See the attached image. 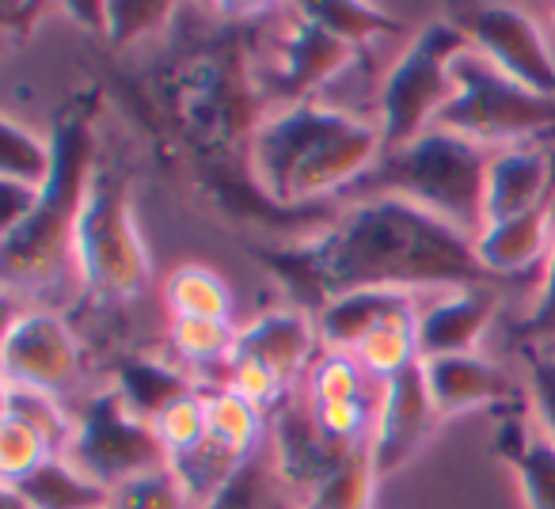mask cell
<instances>
[{"mask_svg":"<svg viewBox=\"0 0 555 509\" xmlns=\"http://www.w3.org/2000/svg\"><path fill=\"white\" fill-rule=\"evenodd\" d=\"M297 297L320 304L358 289H472L483 286L476 239L396 194L358 201L301 251L270 255Z\"/></svg>","mask_w":555,"mask_h":509,"instance_id":"1","label":"cell"},{"mask_svg":"<svg viewBox=\"0 0 555 509\" xmlns=\"http://www.w3.org/2000/svg\"><path fill=\"white\" fill-rule=\"evenodd\" d=\"M380 153L385 138L377 126L320 103H294L255 133L251 164L278 201H309L362 183Z\"/></svg>","mask_w":555,"mask_h":509,"instance_id":"2","label":"cell"},{"mask_svg":"<svg viewBox=\"0 0 555 509\" xmlns=\"http://www.w3.org/2000/svg\"><path fill=\"white\" fill-rule=\"evenodd\" d=\"M95 138L80 118H69L54 133V175L42 186L39 206L9 236H0V271L9 289L54 286L77 266V221L95 175Z\"/></svg>","mask_w":555,"mask_h":509,"instance_id":"3","label":"cell"},{"mask_svg":"<svg viewBox=\"0 0 555 509\" xmlns=\"http://www.w3.org/2000/svg\"><path fill=\"white\" fill-rule=\"evenodd\" d=\"M487 168H491V156L483 145L434 126L411 145L385 148L358 186L365 191V198L396 194L415 201L426 213L441 217L476 239L483 232Z\"/></svg>","mask_w":555,"mask_h":509,"instance_id":"4","label":"cell"},{"mask_svg":"<svg viewBox=\"0 0 555 509\" xmlns=\"http://www.w3.org/2000/svg\"><path fill=\"white\" fill-rule=\"evenodd\" d=\"M468 50L453 19H434L411 39L396 69L380 88V138L385 148H403L434 130L446 103L453 100V62Z\"/></svg>","mask_w":555,"mask_h":509,"instance_id":"5","label":"cell"},{"mask_svg":"<svg viewBox=\"0 0 555 509\" xmlns=\"http://www.w3.org/2000/svg\"><path fill=\"white\" fill-rule=\"evenodd\" d=\"M434 126L461 133L483 148L509 145L555 126V100L529 92L468 47L453 62V100Z\"/></svg>","mask_w":555,"mask_h":509,"instance_id":"6","label":"cell"},{"mask_svg":"<svg viewBox=\"0 0 555 509\" xmlns=\"http://www.w3.org/2000/svg\"><path fill=\"white\" fill-rule=\"evenodd\" d=\"M77 271L100 297H138L149 282V251L133 221L130 191L111 171H95L77 221Z\"/></svg>","mask_w":555,"mask_h":509,"instance_id":"7","label":"cell"},{"mask_svg":"<svg viewBox=\"0 0 555 509\" xmlns=\"http://www.w3.org/2000/svg\"><path fill=\"white\" fill-rule=\"evenodd\" d=\"M65 460L100 486L115 491V486L130 483L149 471H160L171 464V453L164 441L156 438L153 422L138 418L122 403L118 392H100L85 403L77 418V433L73 445L65 448Z\"/></svg>","mask_w":555,"mask_h":509,"instance_id":"8","label":"cell"},{"mask_svg":"<svg viewBox=\"0 0 555 509\" xmlns=\"http://www.w3.org/2000/svg\"><path fill=\"white\" fill-rule=\"evenodd\" d=\"M453 24L461 27L479 57L499 65L529 92L555 100V57L532 16H525L521 9H506V4H479V9L456 12Z\"/></svg>","mask_w":555,"mask_h":509,"instance_id":"9","label":"cell"},{"mask_svg":"<svg viewBox=\"0 0 555 509\" xmlns=\"http://www.w3.org/2000/svg\"><path fill=\"white\" fill-rule=\"evenodd\" d=\"M80 380V350L54 312H27L4 335V384L62 395Z\"/></svg>","mask_w":555,"mask_h":509,"instance_id":"10","label":"cell"},{"mask_svg":"<svg viewBox=\"0 0 555 509\" xmlns=\"http://www.w3.org/2000/svg\"><path fill=\"white\" fill-rule=\"evenodd\" d=\"M438 418L441 415L430 400V388H426L423 362L403 369L400 377L385 380L377 430H373V445H370V464L377 471V479L400 471L423 448V441L430 438Z\"/></svg>","mask_w":555,"mask_h":509,"instance_id":"11","label":"cell"},{"mask_svg":"<svg viewBox=\"0 0 555 509\" xmlns=\"http://www.w3.org/2000/svg\"><path fill=\"white\" fill-rule=\"evenodd\" d=\"M494 316V293L483 286L456 289L418 312V362L472 354Z\"/></svg>","mask_w":555,"mask_h":509,"instance_id":"12","label":"cell"},{"mask_svg":"<svg viewBox=\"0 0 555 509\" xmlns=\"http://www.w3.org/2000/svg\"><path fill=\"white\" fill-rule=\"evenodd\" d=\"M415 309V297L403 289H358L327 301L317 312V335L332 354H354L380 324L396 316H408Z\"/></svg>","mask_w":555,"mask_h":509,"instance_id":"13","label":"cell"},{"mask_svg":"<svg viewBox=\"0 0 555 509\" xmlns=\"http://www.w3.org/2000/svg\"><path fill=\"white\" fill-rule=\"evenodd\" d=\"M547 179H552V160L537 148H502L491 156L483 191V229L494 221H509L547 201Z\"/></svg>","mask_w":555,"mask_h":509,"instance_id":"14","label":"cell"},{"mask_svg":"<svg viewBox=\"0 0 555 509\" xmlns=\"http://www.w3.org/2000/svg\"><path fill=\"white\" fill-rule=\"evenodd\" d=\"M354 445H339L317 426V418H301L297 410H286L278 418V464L289 483L317 491L324 486L343 464L354 456Z\"/></svg>","mask_w":555,"mask_h":509,"instance_id":"15","label":"cell"},{"mask_svg":"<svg viewBox=\"0 0 555 509\" xmlns=\"http://www.w3.org/2000/svg\"><path fill=\"white\" fill-rule=\"evenodd\" d=\"M552 251V198L509 221L487 224L476 236V259L491 274H521Z\"/></svg>","mask_w":555,"mask_h":509,"instance_id":"16","label":"cell"},{"mask_svg":"<svg viewBox=\"0 0 555 509\" xmlns=\"http://www.w3.org/2000/svg\"><path fill=\"white\" fill-rule=\"evenodd\" d=\"M312 335H317V324L305 312H267V316H259L251 327H244L236 335V350L232 354L255 357L282 384H289L305 369V362H309Z\"/></svg>","mask_w":555,"mask_h":509,"instance_id":"17","label":"cell"},{"mask_svg":"<svg viewBox=\"0 0 555 509\" xmlns=\"http://www.w3.org/2000/svg\"><path fill=\"white\" fill-rule=\"evenodd\" d=\"M423 377L441 418L464 415V410L479 407V403H491L509 392L506 373L476 354L430 357V362H423Z\"/></svg>","mask_w":555,"mask_h":509,"instance_id":"18","label":"cell"},{"mask_svg":"<svg viewBox=\"0 0 555 509\" xmlns=\"http://www.w3.org/2000/svg\"><path fill=\"white\" fill-rule=\"evenodd\" d=\"M347 62H350V47H343L324 27H317L309 16H301V24L294 27V39L282 50V84H286L289 95H297L305 88L324 84Z\"/></svg>","mask_w":555,"mask_h":509,"instance_id":"19","label":"cell"},{"mask_svg":"<svg viewBox=\"0 0 555 509\" xmlns=\"http://www.w3.org/2000/svg\"><path fill=\"white\" fill-rule=\"evenodd\" d=\"M35 509H107L111 491L73 468L65 456H50L24 483H12Z\"/></svg>","mask_w":555,"mask_h":509,"instance_id":"20","label":"cell"},{"mask_svg":"<svg viewBox=\"0 0 555 509\" xmlns=\"http://www.w3.org/2000/svg\"><path fill=\"white\" fill-rule=\"evenodd\" d=\"M244 464H247V453H240V448L224 445V441H217V438H206L202 445L171 456L168 468H171V475L179 479V486L186 491V498L198 509H206L209 501L240 475Z\"/></svg>","mask_w":555,"mask_h":509,"instance_id":"21","label":"cell"},{"mask_svg":"<svg viewBox=\"0 0 555 509\" xmlns=\"http://www.w3.org/2000/svg\"><path fill=\"white\" fill-rule=\"evenodd\" d=\"M115 392L122 395V403L138 418L156 422V415H164V410H168L176 400H183V395H194V388L186 384L183 373L168 369V365L130 357V362L122 365V373H118Z\"/></svg>","mask_w":555,"mask_h":509,"instance_id":"22","label":"cell"},{"mask_svg":"<svg viewBox=\"0 0 555 509\" xmlns=\"http://www.w3.org/2000/svg\"><path fill=\"white\" fill-rule=\"evenodd\" d=\"M350 357L362 365V373H373L380 380H392L403 369L418 365V312L380 324Z\"/></svg>","mask_w":555,"mask_h":509,"instance_id":"23","label":"cell"},{"mask_svg":"<svg viewBox=\"0 0 555 509\" xmlns=\"http://www.w3.org/2000/svg\"><path fill=\"white\" fill-rule=\"evenodd\" d=\"M164 301L171 304V319H221L229 324L232 297L229 286L206 266H179L164 286Z\"/></svg>","mask_w":555,"mask_h":509,"instance_id":"24","label":"cell"},{"mask_svg":"<svg viewBox=\"0 0 555 509\" xmlns=\"http://www.w3.org/2000/svg\"><path fill=\"white\" fill-rule=\"evenodd\" d=\"M4 418L31 426L54 456H65V448L73 445V433H77V422L65 415L62 400L50 392H39V388L4 384Z\"/></svg>","mask_w":555,"mask_h":509,"instance_id":"25","label":"cell"},{"mask_svg":"<svg viewBox=\"0 0 555 509\" xmlns=\"http://www.w3.org/2000/svg\"><path fill=\"white\" fill-rule=\"evenodd\" d=\"M50 175H54V145L24 130L16 118H4L0 122V179H16V183L42 191Z\"/></svg>","mask_w":555,"mask_h":509,"instance_id":"26","label":"cell"},{"mask_svg":"<svg viewBox=\"0 0 555 509\" xmlns=\"http://www.w3.org/2000/svg\"><path fill=\"white\" fill-rule=\"evenodd\" d=\"M301 16H309L312 24L324 27L332 39H339L350 50L370 39H380V35H388L396 27V19L373 9V4H339V0L335 4H305Z\"/></svg>","mask_w":555,"mask_h":509,"instance_id":"27","label":"cell"},{"mask_svg":"<svg viewBox=\"0 0 555 509\" xmlns=\"http://www.w3.org/2000/svg\"><path fill=\"white\" fill-rule=\"evenodd\" d=\"M206 418H209V438L224 441V445L251 456L255 441H259V433H262V415L251 400H244V395L224 384L206 395Z\"/></svg>","mask_w":555,"mask_h":509,"instance_id":"28","label":"cell"},{"mask_svg":"<svg viewBox=\"0 0 555 509\" xmlns=\"http://www.w3.org/2000/svg\"><path fill=\"white\" fill-rule=\"evenodd\" d=\"M517 479L529 509H555V441L547 433H532L514 448Z\"/></svg>","mask_w":555,"mask_h":509,"instance_id":"29","label":"cell"},{"mask_svg":"<svg viewBox=\"0 0 555 509\" xmlns=\"http://www.w3.org/2000/svg\"><path fill=\"white\" fill-rule=\"evenodd\" d=\"M373 483H377V471L370 464V453H354L324 486L309 494L305 509H370Z\"/></svg>","mask_w":555,"mask_h":509,"instance_id":"30","label":"cell"},{"mask_svg":"<svg viewBox=\"0 0 555 509\" xmlns=\"http://www.w3.org/2000/svg\"><path fill=\"white\" fill-rule=\"evenodd\" d=\"M236 335L221 319H171V347L179 350L183 362L209 365V362H229L232 350H236Z\"/></svg>","mask_w":555,"mask_h":509,"instance_id":"31","label":"cell"},{"mask_svg":"<svg viewBox=\"0 0 555 509\" xmlns=\"http://www.w3.org/2000/svg\"><path fill=\"white\" fill-rule=\"evenodd\" d=\"M107 509H198V506L186 498V491L171 475V468H160L115 486Z\"/></svg>","mask_w":555,"mask_h":509,"instance_id":"32","label":"cell"},{"mask_svg":"<svg viewBox=\"0 0 555 509\" xmlns=\"http://www.w3.org/2000/svg\"><path fill=\"white\" fill-rule=\"evenodd\" d=\"M50 445L31 430V426L16 422V418H4L0 422V475H4V486L24 483L35 468L50 460Z\"/></svg>","mask_w":555,"mask_h":509,"instance_id":"33","label":"cell"},{"mask_svg":"<svg viewBox=\"0 0 555 509\" xmlns=\"http://www.w3.org/2000/svg\"><path fill=\"white\" fill-rule=\"evenodd\" d=\"M156 438L164 441L171 456L186 453V448L202 445L209 438V418H206V395H183V400L171 403L164 415H156L153 422Z\"/></svg>","mask_w":555,"mask_h":509,"instance_id":"34","label":"cell"},{"mask_svg":"<svg viewBox=\"0 0 555 509\" xmlns=\"http://www.w3.org/2000/svg\"><path fill=\"white\" fill-rule=\"evenodd\" d=\"M362 400V365L350 354H332L312 369V407L320 403H350Z\"/></svg>","mask_w":555,"mask_h":509,"instance_id":"35","label":"cell"},{"mask_svg":"<svg viewBox=\"0 0 555 509\" xmlns=\"http://www.w3.org/2000/svg\"><path fill=\"white\" fill-rule=\"evenodd\" d=\"M224 365H229V388L232 392H240L244 400H251L259 410L270 407V403H278V395L286 392V384H282V380H278L262 362H255V357L232 354Z\"/></svg>","mask_w":555,"mask_h":509,"instance_id":"36","label":"cell"},{"mask_svg":"<svg viewBox=\"0 0 555 509\" xmlns=\"http://www.w3.org/2000/svg\"><path fill=\"white\" fill-rule=\"evenodd\" d=\"M312 418H317L320 430H324L332 441H339V445H358V438H362V430H365L362 400L320 403V407H312Z\"/></svg>","mask_w":555,"mask_h":509,"instance_id":"37","label":"cell"},{"mask_svg":"<svg viewBox=\"0 0 555 509\" xmlns=\"http://www.w3.org/2000/svg\"><path fill=\"white\" fill-rule=\"evenodd\" d=\"M521 335L540 339L544 347L555 342V198H552V251H547V278L537 297V309H532L529 319L521 324Z\"/></svg>","mask_w":555,"mask_h":509,"instance_id":"38","label":"cell"},{"mask_svg":"<svg viewBox=\"0 0 555 509\" xmlns=\"http://www.w3.org/2000/svg\"><path fill=\"white\" fill-rule=\"evenodd\" d=\"M39 186L16 183V179H0V236L16 232L20 224L31 217V209L39 206Z\"/></svg>","mask_w":555,"mask_h":509,"instance_id":"39","label":"cell"},{"mask_svg":"<svg viewBox=\"0 0 555 509\" xmlns=\"http://www.w3.org/2000/svg\"><path fill=\"white\" fill-rule=\"evenodd\" d=\"M529 388H532V403H537L540 422H544V433L555 441V357L552 354L532 357Z\"/></svg>","mask_w":555,"mask_h":509,"instance_id":"40","label":"cell"},{"mask_svg":"<svg viewBox=\"0 0 555 509\" xmlns=\"http://www.w3.org/2000/svg\"><path fill=\"white\" fill-rule=\"evenodd\" d=\"M164 16H168V9H153V4H111V9H103L107 31L115 35L118 42L149 31V27H153L156 19H164Z\"/></svg>","mask_w":555,"mask_h":509,"instance_id":"41","label":"cell"},{"mask_svg":"<svg viewBox=\"0 0 555 509\" xmlns=\"http://www.w3.org/2000/svg\"><path fill=\"white\" fill-rule=\"evenodd\" d=\"M259 464L247 460L244 468H240V475L232 479L229 486H224L221 494H217L214 501H209L206 509H259Z\"/></svg>","mask_w":555,"mask_h":509,"instance_id":"42","label":"cell"},{"mask_svg":"<svg viewBox=\"0 0 555 509\" xmlns=\"http://www.w3.org/2000/svg\"><path fill=\"white\" fill-rule=\"evenodd\" d=\"M0 509H35V506L16 491V486H4V494H0Z\"/></svg>","mask_w":555,"mask_h":509,"instance_id":"43","label":"cell"},{"mask_svg":"<svg viewBox=\"0 0 555 509\" xmlns=\"http://www.w3.org/2000/svg\"><path fill=\"white\" fill-rule=\"evenodd\" d=\"M544 354H552V357H555V342H552V347H544Z\"/></svg>","mask_w":555,"mask_h":509,"instance_id":"44","label":"cell"},{"mask_svg":"<svg viewBox=\"0 0 555 509\" xmlns=\"http://www.w3.org/2000/svg\"><path fill=\"white\" fill-rule=\"evenodd\" d=\"M552 19H555V9H552Z\"/></svg>","mask_w":555,"mask_h":509,"instance_id":"45","label":"cell"}]
</instances>
